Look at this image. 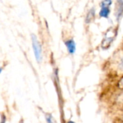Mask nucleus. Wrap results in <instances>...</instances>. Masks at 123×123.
Returning a JSON list of instances; mask_svg holds the SVG:
<instances>
[{
  "instance_id": "nucleus-3",
  "label": "nucleus",
  "mask_w": 123,
  "mask_h": 123,
  "mask_svg": "<svg viewBox=\"0 0 123 123\" xmlns=\"http://www.w3.org/2000/svg\"><path fill=\"white\" fill-rule=\"evenodd\" d=\"M115 10L116 19L117 21H120L123 17V0H117Z\"/></svg>"
},
{
  "instance_id": "nucleus-5",
  "label": "nucleus",
  "mask_w": 123,
  "mask_h": 123,
  "mask_svg": "<svg viewBox=\"0 0 123 123\" xmlns=\"http://www.w3.org/2000/svg\"><path fill=\"white\" fill-rule=\"evenodd\" d=\"M110 14V6H102L101 10L99 12V17L104 18H108Z\"/></svg>"
},
{
  "instance_id": "nucleus-8",
  "label": "nucleus",
  "mask_w": 123,
  "mask_h": 123,
  "mask_svg": "<svg viewBox=\"0 0 123 123\" xmlns=\"http://www.w3.org/2000/svg\"><path fill=\"white\" fill-rule=\"evenodd\" d=\"M112 3V0H102L100 4V6H110Z\"/></svg>"
},
{
  "instance_id": "nucleus-7",
  "label": "nucleus",
  "mask_w": 123,
  "mask_h": 123,
  "mask_svg": "<svg viewBox=\"0 0 123 123\" xmlns=\"http://www.w3.org/2000/svg\"><path fill=\"white\" fill-rule=\"evenodd\" d=\"M45 120H46L47 123H56L55 120L54 119L53 115L50 114H47L45 115Z\"/></svg>"
},
{
  "instance_id": "nucleus-4",
  "label": "nucleus",
  "mask_w": 123,
  "mask_h": 123,
  "mask_svg": "<svg viewBox=\"0 0 123 123\" xmlns=\"http://www.w3.org/2000/svg\"><path fill=\"white\" fill-rule=\"evenodd\" d=\"M65 45L67 48V50H68V52L70 53V54H74L75 52H76V43L74 42V40L71 39V40H68L67 41L65 42Z\"/></svg>"
},
{
  "instance_id": "nucleus-9",
  "label": "nucleus",
  "mask_w": 123,
  "mask_h": 123,
  "mask_svg": "<svg viewBox=\"0 0 123 123\" xmlns=\"http://www.w3.org/2000/svg\"><path fill=\"white\" fill-rule=\"evenodd\" d=\"M119 86L121 89H123V78L120 81V82H119Z\"/></svg>"
},
{
  "instance_id": "nucleus-10",
  "label": "nucleus",
  "mask_w": 123,
  "mask_h": 123,
  "mask_svg": "<svg viewBox=\"0 0 123 123\" xmlns=\"http://www.w3.org/2000/svg\"><path fill=\"white\" fill-rule=\"evenodd\" d=\"M5 122H6V118L4 115H2V117L1 120V123H5Z\"/></svg>"
},
{
  "instance_id": "nucleus-6",
  "label": "nucleus",
  "mask_w": 123,
  "mask_h": 123,
  "mask_svg": "<svg viewBox=\"0 0 123 123\" xmlns=\"http://www.w3.org/2000/svg\"><path fill=\"white\" fill-rule=\"evenodd\" d=\"M94 16H95V9L93 7L86 14V23L89 24L90 23L92 19L94 18Z\"/></svg>"
},
{
  "instance_id": "nucleus-11",
  "label": "nucleus",
  "mask_w": 123,
  "mask_h": 123,
  "mask_svg": "<svg viewBox=\"0 0 123 123\" xmlns=\"http://www.w3.org/2000/svg\"><path fill=\"white\" fill-rule=\"evenodd\" d=\"M67 123H75L74 122H73V121H69V122H68Z\"/></svg>"
},
{
  "instance_id": "nucleus-2",
  "label": "nucleus",
  "mask_w": 123,
  "mask_h": 123,
  "mask_svg": "<svg viewBox=\"0 0 123 123\" xmlns=\"http://www.w3.org/2000/svg\"><path fill=\"white\" fill-rule=\"evenodd\" d=\"M115 35H116V32L112 30L106 32L105 36L102 43V47L103 49H107L109 47H110L112 43L113 42L115 37Z\"/></svg>"
},
{
  "instance_id": "nucleus-1",
  "label": "nucleus",
  "mask_w": 123,
  "mask_h": 123,
  "mask_svg": "<svg viewBox=\"0 0 123 123\" xmlns=\"http://www.w3.org/2000/svg\"><path fill=\"white\" fill-rule=\"evenodd\" d=\"M31 37H32V48H33L35 57L38 63H40V62L42 61V59H43V54H42V47H41V45H40V42L38 41V40H37L36 35H32Z\"/></svg>"
}]
</instances>
